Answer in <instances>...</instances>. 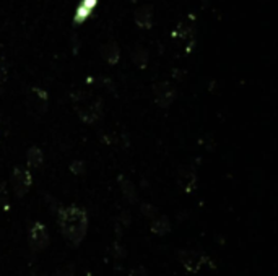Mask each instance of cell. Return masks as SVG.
Instances as JSON below:
<instances>
[{"instance_id":"1","label":"cell","mask_w":278,"mask_h":276,"mask_svg":"<svg viewBox=\"0 0 278 276\" xmlns=\"http://www.w3.org/2000/svg\"><path fill=\"white\" fill-rule=\"evenodd\" d=\"M57 224L70 247L76 248L86 238L88 214L83 208L70 205L57 210Z\"/></svg>"},{"instance_id":"2","label":"cell","mask_w":278,"mask_h":276,"mask_svg":"<svg viewBox=\"0 0 278 276\" xmlns=\"http://www.w3.org/2000/svg\"><path fill=\"white\" fill-rule=\"evenodd\" d=\"M74 104H75V110H76V114H78L82 122L94 124L101 119V116H102L101 98L78 93L74 96Z\"/></svg>"},{"instance_id":"3","label":"cell","mask_w":278,"mask_h":276,"mask_svg":"<svg viewBox=\"0 0 278 276\" xmlns=\"http://www.w3.org/2000/svg\"><path fill=\"white\" fill-rule=\"evenodd\" d=\"M178 260H179V264L184 266V270L192 274L198 273L205 264H210L212 266H215L205 254L197 252V250H187V248L178 250Z\"/></svg>"},{"instance_id":"4","label":"cell","mask_w":278,"mask_h":276,"mask_svg":"<svg viewBox=\"0 0 278 276\" xmlns=\"http://www.w3.org/2000/svg\"><path fill=\"white\" fill-rule=\"evenodd\" d=\"M28 240H30L31 250H34V252H40V250H44V248H48L49 242H50V236H49L46 224L41 221H34L30 228Z\"/></svg>"},{"instance_id":"5","label":"cell","mask_w":278,"mask_h":276,"mask_svg":"<svg viewBox=\"0 0 278 276\" xmlns=\"http://www.w3.org/2000/svg\"><path fill=\"white\" fill-rule=\"evenodd\" d=\"M12 188H14L15 195L18 198H23L24 195L30 192L31 184H33V177L31 172L24 168H15L14 172H12Z\"/></svg>"},{"instance_id":"6","label":"cell","mask_w":278,"mask_h":276,"mask_svg":"<svg viewBox=\"0 0 278 276\" xmlns=\"http://www.w3.org/2000/svg\"><path fill=\"white\" fill-rule=\"evenodd\" d=\"M153 96L160 108L168 109L176 98V88L170 82H156L153 84Z\"/></svg>"},{"instance_id":"7","label":"cell","mask_w":278,"mask_h":276,"mask_svg":"<svg viewBox=\"0 0 278 276\" xmlns=\"http://www.w3.org/2000/svg\"><path fill=\"white\" fill-rule=\"evenodd\" d=\"M28 106L33 114L42 116L48 110V93L38 86L31 88L28 96Z\"/></svg>"},{"instance_id":"8","label":"cell","mask_w":278,"mask_h":276,"mask_svg":"<svg viewBox=\"0 0 278 276\" xmlns=\"http://www.w3.org/2000/svg\"><path fill=\"white\" fill-rule=\"evenodd\" d=\"M197 172L196 169L190 166H182L178 172V184L179 187L184 190L186 194H192L197 188Z\"/></svg>"},{"instance_id":"9","label":"cell","mask_w":278,"mask_h":276,"mask_svg":"<svg viewBox=\"0 0 278 276\" xmlns=\"http://www.w3.org/2000/svg\"><path fill=\"white\" fill-rule=\"evenodd\" d=\"M174 38H178L180 42L186 44V48H190L196 42V26L190 22H180L176 31L172 32Z\"/></svg>"},{"instance_id":"10","label":"cell","mask_w":278,"mask_h":276,"mask_svg":"<svg viewBox=\"0 0 278 276\" xmlns=\"http://www.w3.org/2000/svg\"><path fill=\"white\" fill-rule=\"evenodd\" d=\"M135 24L142 30H150L153 23V8L152 5H142L135 10Z\"/></svg>"},{"instance_id":"11","label":"cell","mask_w":278,"mask_h":276,"mask_svg":"<svg viewBox=\"0 0 278 276\" xmlns=\"http://www.w3.org/2000/svg\"><path fill=\"white\" fill-rule=\"evenodd\" d=\"M100 54L109 65H116L119 62V58H120V49H119L118 42L109 41V42H104L101 46Z\"/></svg>"},{"instance_id":"12","label":"cell","mask_w":278,"mask_h":276,"mask_svg":"<svg viewBox=\"0 0 278 276\" xmlns=\"http://www.w3.org/2000/svg\"><path fill=\"white\" fill-rule=\"evenodd\" d=\"M150 229L154 236H166L171 232V221L168 216L161 214V216H154L152 220V224H150Z\"/></svg>"},{"instance_id":"13","label":"cell","mask_w":278,"mask_h":276,"mask_svg":"<svg viewBox=\"0 0 278 276\" xmlns=\"http://www.w3.org/2000/svg\"><path fill=\"white\" fill-rule=\"evenodd\" d=\"M98 4V0H82V4L78 5V8H76L75 15H74V23L76 24H82L85 20L90 16V13Z\"/></svg>"},{"instance_id":"14","label":"cell","mask_w":278,"mask_h":276,"mask_svg":"<svg viewBox=\"0 0 278 276\" xmlns=\"http://www.w3.org/2000/svg\"><path fill=\"white\" fill-rule=\"evenodd\" d=\"M118 182H119V187L122 190V195L126 196V200L128 203H135L137 202V190H135V186L132 184L130 179H127L126 176H119L118 177Z\"/></svg>"},{"instance_id":"15","label":"cell","mask_w":278,"mask_h":276,"mask_svg":"<svg viewBox=\"0 0 278 276\" xmlns=\"http://www.w3.org/2000/svg\"><path fill=\"white\" fill-rule=\"evenodd\" d=\"M44 162V153L40 146H31L26 153V164L28 168H41V164Z\"/></svg>"},{"instance_id":"16","label":"cell","mask_w":278,"mask_h":276,"mask_svg":"<svg viewBox=\"0 0 278 276\" xmlns=\"http://www.w3.org/2000/svg\"><path fill=\"white\" fill-rule=\"evenodd\" d=\"M148 58H150V56H148V50L145 48L137 46V48L132 49V60H134V64L137 65L138 68H145L146 67Z\"/></svg>"},{"instance_id":"17","label":"cell","mask_w":278,"mask_h":276,"mask_svg":"<svg viewBox=\"0 0 278 276\" xmlns=\"http://www.w3.org/2000/svg\"><path fill=\"white\" fill-rule=\"evenodd\" d=\"M140 212H142V214H144L145 218H148V220H153L154 216L158 214L156 206L152 205V203H142V205H140Z\"/></svg>"},{"instance_id":"18","label":"cell","mask_w":278,"mask_h":276,"mask_svg":"<svg viewBox=\"0 0 278 276\" xmlns=\"http://www.w3.org/2000/svg\"><path fill=\"white\" fill-rule=\"evenodd\" d=\"M8 206V192L5 184H0V208Z\"/></svg>"},{"instance_id":"19","label":"cell","mask_w":278,"mask_h":276,"mask_svg":"<svg viewBox=\"0 0 278 276\" xmlns=\"http://www.w3.org/2000/svg\"><path fill=\"white\" fill-rule=\"evenodd\" d=\"M70 170H72V172L76 174V176L83 174V172H85V162L80 161V160L74 161L72 164H70Z\"/></svg>"},{"instance_id":"20","label":"cell","mask_w":278,"mask_h":276,"mask_svg":"<svg viewBox=\"0 0 278 276\" xmlns=\"http://www.w3.org/2000/svg\"><path fill=\"white\" fill-rule=\"evenodd\" d=\"M112 254H114L116 258H124L126 257V248L116 242V244L112 246Z\"/></svg>"},{"instance_id":"21","label":"cell","mask_w":278,"mask_h":276,"mask_svg":"<svg viewBox=\"0 0 278 276\" xmlns=\"http://www.w3.org/2000/svg\"><path fill=\"white\" fill-rule=\"evenodd\" d=\"M7 64H5V60L2 57H0V83H5V78H7Z\"/></svg>"},{"instance_id":"22","label":"cell","mask_w":278,"mask_h":276,"mask_svg":"<svg viewBox=\"0 0 278 276\" xmlns=\"http://www.w3.org/2000/svg\"><path fill=\"white\" fill-rule=\"evenodd\" d=\"M119 221L122 222V226H128V224H130V214H128V212H122Z\"/></svg>"},{"instance_id":"23","label":"cell","mask_w":278,"mask_h":276,"mask_svg":"<svg viewBox=\"0 0 278 276\" xmlns=\"http://www.w3.org/2000/svg\"><path fill=\"white\" fill-rule=\"evenodd\" d=\"M2 86H4V84H2V83H0V93H2Z\"/></svg>"},{"instance_id":"24","label":"cell","mask_w":278,"mask_h":276,"mask_svg":"<svg viewBox=\"0 0 278 276\" xmlns=\"http://www.w3.org/2000/svg\"><path fill=\"white\" fill-rule=\"evenodd\" d=\"M128 2H132V4H134V2H137V0H128Z\"/></svg>"}]
</instances>
